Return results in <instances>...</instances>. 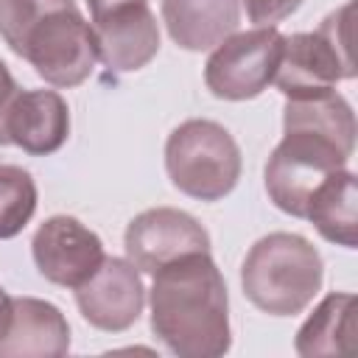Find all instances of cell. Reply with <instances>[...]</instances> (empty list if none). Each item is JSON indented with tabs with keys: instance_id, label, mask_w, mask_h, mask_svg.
Wrapping results in <instances>:
<instances>
[{
	"instance_id": "6da1fadb",
	"label": "cell",
	"mask_w": 358,
	"mask_h": 358,
	"mask_svg": "<svg viewBox=\"0 0 358 358\" xmlns=\"http://www.w3.org/2000/svg\"><path fill=\"white\" fill-rule=\"evenodd\" d=\"M282 140L266 162V193L277 210L305 218L313 190L347 168L355 148L352 106L336 90L288 98L282 109Z\"/></svg>"
},
{
	"instance_id": "7a4b0ae2",
	"label": "cell",
	"mask_w": 358,
	"mask_h": 358,
	"mask_svg": "<svg viewBox=\"0 0 358 358\" xmlns=\"http://www.w3.org/2000/svg\"><path fill=\"white\" fill-rule=\"evenodd\" d=\"M151 330L179 358L229 352V296L210 252H190L154 271Z\"/></svg>"
},
{
	"instance_id": "3957f363",
	"label": "cell",
	"mask_w": 358,
	"mask_h": 358,
	"mask_svg": "<svg viewBox=\"0 0 358 358\" xmlns=\"http://www.w3.org/2000/svg\"><path fill=\"white\" fill-rule=\"evenodd\" d=\"M0 36L53 87L84 84L98 62V39L76 0H0Z\"/></svg>"
},
{
	"instance_id": "277c9868",
	"label": "cell",
	"mask_w": 358,
	"mask_h": 358,
	"mask_svg": "<svg viewBox=\"0 0 358 358\" xmlns=\"http://www.w3.org/2000/svg\"><path fill=\"white\" fill-rule=\"evenodd\" d=\"M324 280L322 255L294 232H271L246 252L241 285L246 299L268 316H296L319 294Z\"/></svg>"
},
{
	"instance_id": "5b68a950",
	"label": "cell",
	"mask_w": 358,
	"mask_h": 358,
	"mask_svg": "<svg viewBox=\"0 0 358 358\" xmlns=\"http://www.w3.org/2000/svg\"><path fill=\"white\" fill-rule=\"evenodd\" d=\"M355 73L352 3H344L316 31L285 36L274 84L285 98H310L336 90L338 81L355 78Z\"/></svg>"
},
{
	"instance_id": "8992f818",
	"label": "cell",
	"mask_w": 358,
	"mask_h": 358,
	"mask_svg": "<svg viewBox=\"0 0 358 358\" xmlns=\"http://www.w3.org/2000/svg\"><path fill=\"white\" fill-rule=\"evenodd\" d=\"M241 148L215 120H185L165 143V171L176 190L199 201L229 196L241 179Z\"/></svg>"
},
{
	"instance_id": "52a82bcc",
	"label": "cell",
	"mask_w": 358,
	"mask_h": 358,
	"mask_svg": "<svg viewBox=\"0 0 358 358\" xmlns=\"http://www.w3.org/2000/svg\"><path fill=\"white\" fill-rule=\"evenodd\" d=\"M285 36L274 25L229 34L204 64V84L215 98L249 101L274 84Z\"/></svg>"
},
{
	"instance_id": "ba28073f",
	"label": "cell",
	"mask_w": 358,
	"mask_h": 358,
	"mask_svg": "<svg viewBox=\"0 0 358 358\" xmlns=\"http://www.w3.org/2000/svg\"><path fill=\"white\" fill-rule=\"evenodd\" d=\"M126 260L145 274L179 260L190 252H210L207 229L185 210L154 207L134 215L123 235Z\"/></svg>"
},
{
	"instance_id": "9c48e42d",
	"label": "cell",
	"mask_w": 358,
	"mask_h": 358,
	"mask_svg": "<svg viewBox=\"0 0 358 358\" xmlns=\"http://www.w3.org/2000/svg\"><path fill=\"white\" fill-rule=\"evenodd\" d=\"M34 263L39 274L62 288L84 285L103 263L101 238L73 215H50L31 241Z\"/></svg>"
},
{
	"instance_id": "30bf717a",
	"label": "cell",
	"mask_w": 358,
	"mask_h": 358,
	"mask_svg": "<svg viewBox=\"0 0 358 358\" xmlns=\"http://www.w3.org/2000/svg\"><path fill=\"white\" fill-rule=\"evenodd\" d=\"M76 305L81 316L98 330H129L140 319L145 305L140 271L123 257H103L98 271L76 288Z\"/></svg>"
},
{
	"instance_id": "8fae6325",
	"label": "cell",
	"mask_w": 358,
	"mask_h": 358,
	"mask_svg": "<svg viewBox=\"0 0 358 358\" xmlns=\"http://www.w3.org/2000/svg\"><path fill=\"white\" fill-rule=\"evenodd\" d=\"M8 143L34 157H48L67 143L70 134V109L56 90H20L8 117H6Z\"/></svg>"
},
{
	"instance_id": "7c38bea8",
	"label": "cell",
	"mask_w": 358,
	"mask_h": 358,
	"mask_svg": "<svg viewBox=\"0 0 358 358\" xmlns=\"http://www.w3.org/2000/svg\"><path fill=\"white\" fill-rule=\"evenodd\" d=\"M90 25L98 39V59L112 73H134L159 50V25L148 3L123 8Z\"/></svg>"
},
{
	"instance_id": "4fadbf2b",
	"label": "cell",
	"mask_w": 358,
	"mask_h": 358,
	"mask_svg": "<svg viewBox=\"0 0 358 358\" xmlns=\"http://www.w3.org/2000/svg\"><path fill=\"white\" fill-rule=\"evenodd\" d=\"M70 350V324L64 313L45 299L17 296L14 322L0 341V358H59Z\"/></svg>"
},
{
	"instance_id": "5bb4252c",
	"label": "cell",
	"mask_w": 358,
	"mask_h": 358,
	"mask_svg": "<svg viewBox=\"0 0 358 358\" xmlns=\"http://www.w3.org/2000/svg\"><path fill=\"white\" fill-rule=\"evenodd\" d=\"M168 36L185 50H210L235 34L241 22L238 0H162Z\"/></svg>"
},
{
	"instance_id": "9a60e30c",
	"label": "cell",
	"mask_w": 358,
	"mask_h": 358,
	"mask_svg": "<svg viewBox=\"0 0 358 358\" xmlns=\"http://www.w3.org/2000/svg\"><path fill=\"white\" fill-rule=\"evenodd\" d=\"M305 218L316 227V232L344 249H355L358 243V193L355 173L341 168L327 176L310 196Z\"/></svg>"
},
{
	"instance_id": "2e32d148",
	"label": "cell",
	"mask_w": 358,
	"mask_h": 358,
	"mask_svg": "<svg viewBox=\"0 0 358 358\" xmlns=\"http://www.w3.org/2000/svg\"><path fill=\"white\" fill-rule=\"evenodd\" d=\"M352 336H355V296L333 291L305 319V324L296 333L294 350L302 358L338 355L352 350Z\"/></svg>"
},
{
	"instance_id": "e0dca14e",
	"label": "cell",
	"mask_w": 358,
	"mask_h": 358,
	"mask_svg": "<svg viewBox=\"0 0 358 358\" xmlns=\"http://www.w3.org/2000/svg\"><path fill=\"white\" fill-rule=\"evenodd\" d=\"M36 213V182L20 165H0V241L25 229Z\"/></svg>"
},
{
	"instance_id": "ac0fdd59",
	"label": "cell",
	"mask_w": 358,
	"mask_h": 358,
	"mask_svg": "<svg viewBox=\"0 0 358 358\" xmlns=\"http://www.w3.org/2000/svg\"><path fill=\"white\" fill-rule=\"evenodd\" d=\"M243 6L255 25H274L291 17L302 6V0H243Z\"/></svg>"
},
{
	"instance_id": "d6986e66",
	"label": "cell",
	"mask_w": 358,
	"mask_h": 358,
	"mask_svg": "<svg viewBox=\"0 0 358 358\" xmlns=\"http://www.w3.org/2000/svg\"><path fill=\"white\" fill-rule=\"evenodd\" d=\"M17 92H20V87H17L14 76H11V70H8V67L3 64V59H0V145H8L6 117H8V109H11L14 98H17Z\"/></svg>"
},
{
	"instance_id": "ffe728a7",
	"label": "cell",
	"mask_w": 358,
	"mask_h": 358,
	"mask_svg": "<svg viewBox=\"0 0 358 358\" xmlns=\"http://www.w3.org/2000/svg\"><path fill=\"white\" fill-rule=\"evenodd\" d=\"M145 3L148 0H87L92 22H98L103 17H112V14H117L123 8H131V6H145Z\"/></svg>"
},
{
	"instance_id": "44dd1931",
	"label": "cell",
	"mask_w": 358,
	"mask_h": 358,
	"mask_svg": "<svg viewBox=\"0 0 358 358\" xmlns=\"http://www.w3.org/2000/svg\"><path fill=\"white\" fill-rule=\"evenodd\" d=\"M11 322H14V299H11V296L6 294V288L0 285V341L8 336Z\"/></svg>"
}]
</instances>
